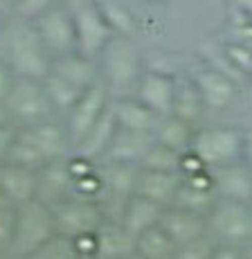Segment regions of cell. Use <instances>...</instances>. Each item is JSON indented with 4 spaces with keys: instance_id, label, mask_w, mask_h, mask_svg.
Listing matches in <instances>:
<instances>
[{
    "instance_id": "cell-1",
    "label": "cell",
    "mask_w": 252,
    "mask_h": 259,
    "mask_svg": "<svg viewBox=\"0 0 252 259\" xmlns=\"http://www.w3.org/2000/svg\"><path fill=\"white\" fill-rule=\"evenodd\" d=\"M5 59L16 77L43 81L52 72V54L47 52L41 34L36 32L32 21L18 18L7 32Z\"/></svg>"
},
{
    "instance_id": "cell-2",
    "label": "cell",
    "mask_w": 252,
    "mask_h": 259,
    "mask_svg": "<svg viewBox=\"0 0 252 259\" xmlns=\"http://www.w3.org/2000/svg\"><path fill=\"white\" fill-rule=\"evenodd\" d=\"M97 63H99V77L108 86V91L135 88L144 72L140 52L126 34H115L97 57Z\"/></svg>"
},
{
    "instance_id": "cell-3",
    "label": "cell",
    "mask_w": 252,
    "mask_h": 259,
    "mask_svg": "<svg viewBox=\"0 0 252 259\" xmlns=\"http://www.w3.org/2000/svg\"><path fill=\"white\" fill-rule=\"evenodd\" d=\"M54 235H57L54 210L41 198H32L16 207V230L9 252L18 259H25Z\"/></svg>"
},
{
    "instance_id": "cell-4",
    "label": "cell",
    "mask_w": 252,
    "mask_h": 259,
    "mask_svg": "<svg viewBox=\"0 0 252 259\" xmlns=\"http://www.w3.org/2000/svg\"><path fill=\"white\" fill-rule=\"evenodd\" d=\"M5 108H7L14 126H34V124L45 122L57 115L43 81L23 77H16L12 93L5 99Z\"/></svg>"
},
{
    "instance_id": "cell-5",
    "label": "cell",
    "mask_w": 252,
    "mask_h": 259,
    "mask_svg": "<svg viewBox=\"0 0 252 259\" xmlns=\"http://www.w3.org/2000/svg\"><path fill=\"white\" fill-rule=\"evenodd\" d=\"M70 9L72 18H75L79 52L90 59H97L102 50L108 46V41L117 34L115 27L108 21L104 7L95 0H81Z\"/></svg>"
},
{
    "instance_id": "cell-6",
    "label": "cell",
    "mask_w": 252,
    "mask_h": 259,
    "mask_svg": "<svg viewBox=\"0 0 252 259\" xmlns=\"http://www.w3.org/2000/svg\"><path fill=\"white\" fill-rule=\"evenodd\" d=\"M207 232L221 243H245L252 239V207L248 201L219 198L207 214Z\"/></svg>"
},
{
    "instance_id": "cell-7",
    "label": "cell",
    "mask_w": 252,
    "mask_h": 259,
    "mask_svg": "<svg viewBox=\"0 0 252 259\" xmlns=\"http://www.w3.org/2000/svg\"><path fill=\"white\" fill-rule=\"evenodd\" d=\"M191 151L210 169L225 167L243 158V133L227 126L196 131Z\"/></svg>"
},
{
    "instance_id": "cell-8",
    "label": "cell",
    "mask_w": 252,
    "mask_h": 259,
    "mask_svg": "<svg viewBox=\"0 0 252 259\" xmlns=\"http://www.w3.org/2000/svg\"><path fill=\"white\" fill-rule=\"evenodd\" d=\"M54 210V221H57V232L75 239L88 232H97L102 228V223L106 221V210L99 201L83 196H68L66 201H61L59 205L52 207Z\"/></svg>"
},
{
    "instance_id": "cell-9",
    "label": "cell",
    "mask_w": 252,
    "mask_h": 259,
    "mask_svg": "<svg viewBox=\"0 0 252 259\" xmlns=\"http://www.w3.org/2000/svg\"><path fill=\"white\" fill-rule=\"evenodd\" d=\"M111 104H113L111 91H108V86L102 79L81 93V97L77 99L75 106H72L66 115V131H68V136H70L72 151H75V147L83 140V136L99 122V117L108 111Z\"/></svg>"
},
{
    "instance_id": "cell-10",
    "label": "cell",
    "mask_w": 252,
    "mask_h": 259,
    "mask_svg": "<svg viewBox=\"0 0 252 259\" xmlns=\"http://www.w3.org/2000/svg\"><path fill=\"white\" fill-rule=\"evenodd\" d=\"M32 23H34V27H36V32L41 34L43 43H45L47 52L52 54V59L79 50L72 9L68 7L66 3L59 0L54 7H50L45 14H41V16Z\"/></svg>"
},
{
    "instance_id": "cell-11",
    "label": "cell",
    "mask_w": 252,
    "mask_h": 259,
    "mask_svg": "<svg viewBox=\"0 0 252 259\" xmlns=\"http://www.w3.org/2000/svg\"><path fill=\"white\" fill-rule=\"evenodd\" d=\"M137 165H128V162H113L108 160V165L102 167V178H104V196L102 205L106 210L113 212V219H120L122 210L128 203V198L135 194V178H137Z\"/></svg>"
},
{
    "instance_id": "cell-12",
    "label": "cell",
    "mask_w": 252,
    "mask_h": 259,
    "mask_svg": "<svg viewBox=\"0 0 252 259\" xmlns=\"http://www.w3.org/2000/svg\"><path fill=\"white\" fill-rule=\"evenodd\" d=\"M160 226L167 230V235L171 237V241L176 246H185L189 241L207 235V217L200 212L187 210V207L169 205L162 210Z\"/></svg>"
},
{
    "instance_id": "cell-13",
    "label": "cell",
    "mask_w": 252,
    "mask_h": 259,
    "mask_svg": "<svg viewBox=\"0 0 252 259\" xmlns=\"http://www.w3.org/2000/svg\"><path fill=\"white\" fill-rule=\"evenodd\" d=\"M70 158V156H68ZM68 158H57V160H47L45 165L38 169V189L36 198L47 203L50 207L59 205L72 196V174Z\"/></svg>"
},
{
    "instance_id": "cell-14",
    "label": "cell",
    "mask_w": 252,
    "mask_h": 259,
    "mask_svg": "<svg viewBox=\"0 0 252 259\" xmlns=\"http://www.w3.org/2000/svg\"><path fill=\"white\" fill-rule=\"evenodd\" d=\"M180 183L182 174L178 171H160V169L140 167L135 178V194L149 198V201L158 203L162 207H169L174 203Z\"/></svg>"
},
{
    "instance_id": "cell-15",
    "label": "cell",
    "mask_w": 252,
    "mask_h": 259,
    "mask_svg": "<svg viewBox=\"0 0 252 259\" xmlns=\"http://www.w3.org/2000/svg\"><path fill=\"white\" fill-rule=\"evenodd\" d=\"M174 77L162 72H142L140 81L135 86V97L144 106H149L153 113H158L160 117H167L171 115V106H174Z\"/></svg>"
},
{
    "instance_id": "cell-16",
    "label": "cell",
    "mask_w": 252,
    "mask_h": 259,
    "mask_svg": "<svg viewBox=\"0 0 252 259\" xmlns=\"http://www.w3.org/2000/svg\"><path fill=\"white\" fill-rule=\"evenodd\" d=\"M0 189L7 194L14 207L36 198L38 189V169L16 165V162H0Z\"/></svg>"
},
{
    "instance_id": "cell-17",
    "label": "cell",
    "mask_w": 252,
    "mask_h": 259,
    "mask_svg": "<svg viewBox=\"0 0 252 259\" xmlns=\"http://www.w3.org/2000/svg\"><path fill=\"white\" fill-rule=\"evenodd\" d=\"M214 174V192L219 198L252 201V169L245 162H232L225 167L212 169Z\"/></svg>"
},
{
    "instance_id": "cell-18",
    "label": "cell",
    "mask_w": 252,
    "mask_h": 259,
    "mask_svg": "<svg viewBox=\"0 0 252 259\" xmlns=\"http://www.w3.org/2000/svg\"><path fill=\"white\" fill-rule=\"evenodd\" d=\"M117 128L120 126H117V119H115L113 104H111L108 111L99 117V122H97L95 126L86 133V136H83V140L77 144L72 153L88 158V160H92V162L104 160L106 153H108V149H111L113 140H115V136H117Z\"/></svg>"
},
{
    "instance_id": "cell-19",
    "label": "cell",
    "mask_w": 252,
    "mask_h": 259,
    "mask_svg": "<svg viewBox=\"0 0 252 259\" xmlns=\"http://www.w3.org/2000/svg\"><path fill=\"white\" fill-rule=\"evenodd\" d=\"M113 113H115L117 126L124 128V131H133V133H156L158 124L162 119L149 106H144L135 95L133 97L115 99L113 102Z\"/></svg>"
},
{
    "instance_id": "cell-20",
    "label": "cell",
    "mask_w": 252,
    "mask_h": 259,
    "mask_svg": "<svg viewBox=\"0 0 252 259\" xmlns=\"http://www.w3.org/2000/svg\"><path fill=\"white\" fill-rule=\"evenodd\" d=\"M52 72L61 74L63 79H68V81H70L72 86H77L79 91H86V88H90L92 83H97L102 79L97 59L86 57V54H81L79 50L54 59Z\"/></svg>"
},
{
    "instance_id": "cell-21",
    "label": "cell",
    "mask_w": 252,
    "mask_h": 259,
    "mask_svg": "<svg viewBox=\"0 0 252 259\" xmlns=\"http://www.w3.org/2000/svg\"><path fill=\"white\" fill-rule=\"evenodd\" d=\"M194 81L200 93L203 104L212 111H225L236 97V88L232 79L219 70H203Z\"/></svg>"
},
{
    "instance_id": "cell-22",
    "label": "cell",
    "mask_w": 252,
    "mask_h": 259,
    "mask_svg": "<svg viewBox=\"0 0 252 259\" xmlns=\"http://www.w3.org/2000/svg\"><path fill=\"white\" fill-rule=\"evenodd\" d=\"M135 252V237L115 219H106L97 230V257L124 259Z\"/></svg>"
},
{
    "instance_id": "cell-23",
    "label": "cell",
    "mask_w": 252,
    "mask_h": 259,
    "mask_svg": "<svg viewBox=\"0 0 252 259\" xmlns=\"http://www.w3.org/2000/svg\"><path fill=\"white\" fill-rule=\"evenodd\" d=\"M153 140H156L153 133H133V131H124V128H117V136L113 140L111 149H108L106 160L128 162V165L140 167L142 158L146 156Z\"/></svg>"
},
{
    "instance_id": "cell-24",
    "label": "cell",
    "mask_w": 252,
    "mask_h": 259,
    "mask_svg": "<svg viewBox=\"0 0 252 259\" xmlns=\"http://www.w3.org/2000/svg\"><path fill=\"white\" fill-rule=\"evenodd\" d=\"M162 210H165V207L158 205V203L133 194V196L128 198V203L124 205V210H122L117 221H120L133 237H137L142 230H146V228L156 226V223L160 221Z\"/></svg>"
},
{
    "instance_id": "cell-25",
    "label": "cell",
    "mask_w": 252,
    "mask_h": 259,
    "mask_svg": "<svg viewBox=\"0 0 252 259\" xmlns=\"http://www.w3.org/2000/svg\"><path fill=\"white\" fill-rule=\"evenodd\" d=\"M29 128H32V133H34V138H36L45 160H57V158L70 156V151H72L70 136H68L66 126L54 122V117L34 124V126H29Z\"/></svg>"
},
{
    "instance_id": "cell-26",
    "label": "cell",
    "mask_w": 252,
    "mask_h": 259,
    "mask_svg": "<svg viewBox=\"0 0 252 259\" xmlns=\"http://www.w3.org/2000/svg\"><path fill=\"white\" fill-rule=\"evenodd\" d=\"M153 136H156V140L160 144L174 149L178 153H185L191 149L196 131H194V124L185 122V119H180L176 115H167L160 119V124H158Z\"/></svg>"
},
{
    "instance_id": "cell-27",
    "label": "cell",
    "mask_w": 252,
    "mask_h": 259,
    "mask_svg": "<svg viewBox=\"0 0 252 259\" xmlns=\"http://www.w3.org/2000/svg\"><path fill=\"white\" fill-rule=\"evenodd\" d=\"M176 250H178V246L171 241V237L160 226V221L156 226L142 230L135 237V252L144 259H174Z\"/></svg>"
},
{
    "instance_id": "cell-28",
    "label": "cell",
    "mask_w": 252,
    "mask_h": 259,
    "mask_svg": "<svg viewBox=\"0 0 252 259\" xmlns=\"http://www.w3.org/2000/svg\"><path fill=\"white\" fill-rule=\"evenodd\" d=\"M5 160L32 167V169H41L47 162L29 126H16V136H14V142L9 147V153Z\"/></svg>"
},
{
    "instance_id": "cell-29",
    "label": "cell",
    "mask_w": 252,
    "mask_h": 259,
    "mask_svg": "<svg viewBox=\"0 0 252 259\" xmlns=\"http://www.w3.org/2000/svg\"><path fill=\"white\" fill-rule=\"evenodd\" d=\"M203 106H205V104H203L194 79H176L171 115L185 119V122H189V124H196V119H198L203 113Z\"/></svg>"
},
{
    "instance_id": "cell-30",
    "label": "cell",
    "mask_w": 252,
    "mask_h": 259,
    "mask_svg": "<svg viewBox=\"0 0 252 259\" xmlns=\"http://www.w3.org/2000/svg\"><path fill=\"white\" fill-rule=\"evenodd\" d=\"M43 86H45V93H47V97H50L54 113H59V115H68V111L75 106V102L83 93L57 72L47 74V77L43 79Z\"/></svg>"
},
{
    "instance_id": "cell-31",
    "label": "cell",
    "mask_w": 252,
    "mask_h": 259,
    "mask_svg": "<svg viewBox=\"0 0 252 259\" xmlns=\"http://www.w3.org/2000/svg\"><path fill=\"white\" fill-rule=\"evenodd\" d=\"M214 203H216V192H212V189H200V187L189 185V183L182 181L171 205L187 207V210H194V212L205 214V212L212 210V205H214Z\"/></svg>"
},
{
    "instance_id": "cell-32",
    "label": "cell",
    "mask_w": 252,
    "mask_h": 259,
    "mask_svg": "<svg viewBox=\"0 0 252 259\" xmlns=\"http://www.w3.org/2000/svg\"><path fill=\"white\" fill-rule=\"evenodd\" d=\"M77 257H79V250L75 246V239L57 232L52 239H47L43 246H38L25 259H77Z\"/></svg>"
},
{
    "instance_id": "cell-33",
    "label": "cell",
    "mask_w": 252,
    "mask_h": 259,
    "mask_svg": "<svg viewBox=\"0 0 252 259\" xmlns=\"http://www.w3.org/2000/svg\"><path fill=\"white\" fill-rule=\"evenodd\" d=\"M180 156L182 153H178V151H174V149L160 144L158 140H153L149 151H146V156L142 158L140 167L160 169V171H178L180 174Z\"/></svg>"
},
{
    "instance_id": "cell-34",
    "label": "cell",
    "mask_w": 252,
    "mask_h": 259,
    "mask_svg": "<svg viewBox=\"0 0 252 259\" xmlns=\"http://www.w3.org/2000/svg\"><path fill=\"white\" fill-rule=\"evenodd\" d=\"M216 243L212 241L210 235L196 239V241H189L185 246H178L174 259H210L212 250H214Z\"/></svg>"
},
{
    "instance_id": "cell-35",
    "label": "cell",
    "mask_w": 252,
    "mask_h": 259,
    "mask_svg": "<svg viewBox=\"0 0 252 259\" xmlns=\"http://www.w3.org/2000/svg\"><path fill=\"white\" fill-rule=\"evenodd\" d=\"M57 3L59 0H14V7L23 21H36L41 14H45Z\"/></svg>"
},
{
    "instance_id": "cell-36",
    "label": "cell",
    "mask_w": 252,
    "mask_h": 259,
    "mask_svg": "<svg viewBox=\"0 0 252 259\" xmlns=\"http://www.w3.org/2000/svg\"><path fill=\"white\" fill-rule=\"evenodd\" d=\"M16 230V207L0 210V252H9Z\"/></svg>"
},
{
    "instance_id": "cell-37",
    "label": "cell",
    "mask_w": 252,
    "mask_h": 259,
    "mask_svg": "<svg viewBox=\"0 0 252 259\" xmlns=\"http://www.w3.org/2000/svg\"><path fill=\"white\" fill-rule=\"evenodd\" d=\"M14 81H16V74L9 68L7 59H0V102L3 104H5V99H7V95L12 93Z\"/></svg>"
},
{
    "instance_id": "cell-38",
    "label": "cell",
    "mask_w": 252,
    "mask_h": 259,
    "mask_svg": "<svg viewBox=\"0 0 252 259\" xmlns=\"http://www.w3.org/2000/svg\"><path fill=\"white\" fill-rule=\"evenodd\" d=\"M227 54H230L232 63H236L241 70L252 72V52H250V50L239 48V46H230V48H227Z\"/></svg>"
},
{
    "instance_id": "cell-39",
    "label": "cell",
    "mask_w": 252,
    "mask_h": 259,
    "mask_svg": "<svg viewBox=\"0 0 252 259\" xmlns=\"http://www.w3.org/2000/svg\"><path fill=\"white\" fill-rule=\"evenodd\" d=\"M210 259H248V257H245L243 250H241L239 246H234V243H219V246H214Z\"/></svg>"
},
{
    "instance_id": "cell-40",
    "label": "cell",
    "mask_w": 252,
    "mask_h": 259,
    "mask_svg": "<svg viewBox=\"0 0 252 259\" xmlns=\"http://www.w3.org/2000/svg\"><path fill=\"white\" fill-rule=\"evenodd\" d=\"M14 136H16V126L14 124H0V162L7 158L9 147L14 142Z\"/></svg>"
},
{
    "instance_id": "cell-41",
    "label": "cell",
    "mask_w": 252,
    "mask_h": 259,
    "mask_svg": "<svg viewBox=\"0 0 252 259\" xmlns=\"http://www.w3.org/2000/svg\"><path fill=\"white\" fill-rule=\"evenodd\" d=\"M243 160L252 169V131L243 133Z\"/></svg>"
},
{
    "instance_id": "cell-42",
    "label": "cell",
    "mask_w": 252,
    "mask_h": 259,
    "mask_svg": "<svg viewBox=\"0 0 252 259\" xmlns=\"http://www.w3.org/2000/svg\"><path fill=\"white\" fill-rule=\"evenodd\" d=\"M232 3H234V7L252 23V0H232Z\"/></svg>"
},
{
    "instance_id": "cell-43",
    "label": "cell",
    "mask_w": 252,
    "mask_h": 259,
    "mask_svg": "<svg viewBox=\"0 0 252 259\" xmlns=\"http://www.w3.org/2000/svg\"><path fill=\"white\" fill-rule=\"evenodd\" d=\"M0 124H12V117H9L7 108H5V104L0 102Z\"/></svg>"
},
{
    "instance_id": "cell-44",
    "label": "cell",
    "mask_w": 252,
    "mask_h": 259,
    "mask_svg": "<svg viewBox=\"0 0 252 259\" xmlns=\"http://www.w3.org/2000/svg\"><path fill=\"white\" fill-rule=\"evenodd\" d=\"M5 207H14V205H12V201L7 198V194L0 189V210H5Z\"/></svg>"
},
{
    "instance_id": "cell-45",
    "label": "cell",
    "mask_w": 252,
    "mask_h": 259,
    "mask_svg": "<svg viewBox=\"0 0 252 259\" xmlns=\"http://www.w3.org/2000/svg\"><path fill=\"white\" fill-rule=\"evenodd\" d=\"M12 3V0H0V14L5 16V9H7V5Z\"/></svg>"
},
{
    "instance_id": "cell-46",
    "label": "cell",
    "mask_w": 252,
    "mask_h": 259,
    "mask_svg": "<svg viewBox=\"0 0 252 259\" xmlns=\"http://www.w3.org/2000/svg\"><path fill=\"white\" fill-rule=\"evenodd\" d=\"M124 259H144V257H142V255H137V252H131V255L124 257Z\"/></svg>"
},
{
    "instance_id": "cell-47",
    "label": "cell",
    "mask_w": 252,
    "mask_h": 259,
    "mask_svg": "<svg viewBox=\"0 0 252 259\" xmlns=\"http://www.w3.org/2000/svg\"><path fill=\"white\" fill-rule=\"evenodd\" d=\"M77 259H99V257H97V255H79Z\"/></svg>"
},
{
    "instance_id": "cell-48",
    "label": "cell",
    "mask_w": 252,
    "mask_h": 259,
    "mask_svg": "<svg viewBox=\"0 0 252 259\" xmlns=\"http://www.w3.org/2000/svg\"><path fill=\"white\" fill-rule=\"evenodd\" d=\"M3 18H5V16H3V14H0V27H3Z\"/></svg>"
},
{
    "instance_id": "cell-49",
    "label": "cell",
    "mask_w": 252,
    "mask_h": 259,
    "mask_svg": "<svg viewBox=\"0 0 252 259\" xmlns=\"http://www.w3.org/2000/svg\"><path fill=\"white\" fill-rule=\"evenodd\" d=\"M250 207H252V201H250Z\"/></svg>"
},
{
    "instance_id": "cell-50",
    "label": "cell",
    "mask_w": 252,
    "mask_h": 259,
    "mask_svg": "<svg viewBox=\"0 0 252 259\" xmlns=\"http://www.w3.org/2000/svg\"><path fill=\"white\" fill-rule=\"evenodd\" d=\"M0 259H3V257H0ZM14 259H16V257H14Z\"/></svg>"
},
{
    "instance_id": "cell-51",
    "label": "cell",
    "mask_w": 252,
    "mask_h": 259,
    "mask_svg": "<svg viewBox=\"0 0 252 259\" xmlns=\"http://www.w3.org/2000/svg\"><path fill=\"white\" fill-rule=\"evenodd\" d=\"M12 3H14V0H12Z\"/></svg>"
}]
</instances>
